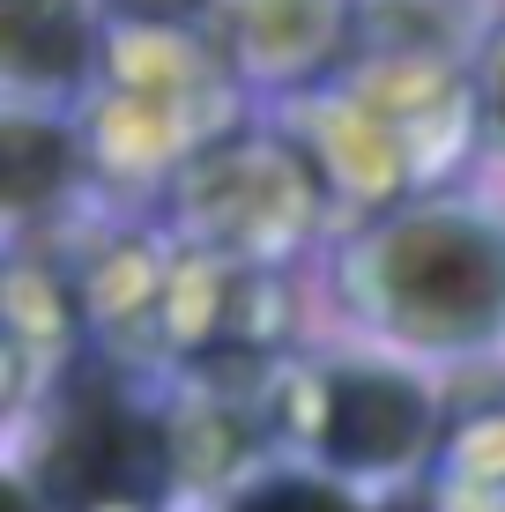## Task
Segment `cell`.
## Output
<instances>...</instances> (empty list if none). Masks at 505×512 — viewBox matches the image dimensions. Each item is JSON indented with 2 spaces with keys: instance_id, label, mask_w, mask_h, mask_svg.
<instances>
[{
  "instance_id": "obj_5",
  "label": "cell",
  "mask_w": 505,
  "mask_h": 512,
  "mask_svg": "<svg viewBox=\"0 0 505 512\" xmlns=\"http://www.w3.org/2000/svg\"><path fill=\"white\" fill-rule=\"evenodd\" d=\"M320 446L342 468H394L424 446V394L394 372H335L320 401Z\"/></svg>"
},
{
  "instance_id": "obj_4",
  "label": "cell",
  "mask_w": 505,
  "mask_h": 512,
  "mask_svg": "<svg viewBox=\"0 0 505 512\" xmlns=\"http://www.w3.org/2000/svg\"><path fill=\"white\" fill-rule=\"evenodd\" d=\"M156 475H164V438L149 431L127 401L112 394H75L52 446V505H149Z\"/></svg>"
},
{
  "instance_id": "obj_6",
  "label": "cell",
  "mask_w": 505,
  "mask_h": 512,
  "mask_svg": "<svg viewBox=\"0 0 505 512\" xmlns=\"http://www.w3.org/2000/svg\"><path fill=\"white\" fill-rule=\"evenodd\" d=\"M231 52L260 75H312L342 45V0H223Z\"/></svg>"
},
{
  "instance_id": "obj_7",
  "label": "cell",
  "mask_w": 505,
  "mask_h": 512,
  "mask_svg": "<svg viewBox=\"0 0 505 512\" xmlns=\"http://www.w3.org/2000/svg\"><path fill=\"white\" fill-rule=\"evenodd\" d=\"M90 52L82 0H0V60L15 82H75Z\"/></svg>"
},
{
  "instance_id": "obj_1",
  "label": "cell",
  "mask_w": 505,
  "mask_h": 512,
  "mask_svg": "<svg viewBox=\"0 0 505 512\" xmlns=\"http://www.w3.org/2000/svg\"><path fill=\"white\" fill-rule=\"evenodd\" d=\"M357 290L394 334L476 342L505 327V231L476 208H409L364 238Z\"/></svg>"
},
{
  "instance_id": "obj_9",
  "label": "cell",
  "mask_w": 505,
  "mask_h": 512,
  "mask_svg": "<svg viewBox=\"0 0 505 512\" xmlns=\"http://www.w3.org/2000/svg\"><path fill=\"white\" fill-rule=\"evenodd\" d=\"M231 512H350V498H335L327 483H260V490H246Z\"/></svg>"
},
{
  "instance_id": "obj_8",
  "label": "cell",
  "mask_w": 505,
  "mask_h": 512,
  "mask_svg": "<svg viewBox=\"0 0 505 512\" xmlns=\"http://www.w3.org/2000/svg\"><path fill=\"white\" fill-rule=\"evenodd\" d=\"M67 186V141L60 127H38V119H8V201L38 208L45 193Z\"/></svg>"
},
{
  "instance_id": "obj_2",
  "label": "cell",
  "mask_w": 505,
  "mask_h": 512,
  "mask_svg": "<svg viewBox=\"0 0 505 512\" xmlns=\"http://www.w3.org/2000/svg\"><path fill=\"white\" fill-rule=\"evenodd\" d=\"M461 112H476V90L461 97V82L439 67V52H387L342 97L320 104L312 141H320L335 179H350L364 193H394L431 156H446L461 141Z\"/></svg>"
},
{
  "instance_id": "obj_11",
  "label": "cell",
  "mask_w": 505,
  "mask_h": 512,
  "mask_svg": "<svg viewBox=\"0 0 505 512\" xmlns=\"http://www.w3.org/2000/svg\"><path fill=\"white\" fill-rule=\"evenodd\" d=\"M402 512H416V505H402Z\"/></svg>"
},
{
  "instance_id": "obj_10",
  "label": "cell",
  "mask_w": 505,
  "mask_h": 512,
  "mask_svg": "<svg viewBox=\"0 0 505 512\" xmlns=\"http://www.w3.org/2000/svg\"><path fill=\"white\" fill-rule=\"evenodd\" d=\"M476 104H483V119L505 134V30L483 45V60H476Z\"/></svg>"
},
{
  "instance_id": "obj_3",
  "label": "cell",
  "mask_w": 505,
  "mask_h": 512,
  "mask_svg": "<svg viewBox=\"0 0 505 512\" xmlns=\"http://www.w3.org/2000/svg\"><path fill=\"white\" fill-rule=\"evenodd\" d=\"M320 208V164L290 141H216L208 156L186 164V223L208 245H238V253H268V245L298 238Z\"/></svg>"
}]
</instances>
